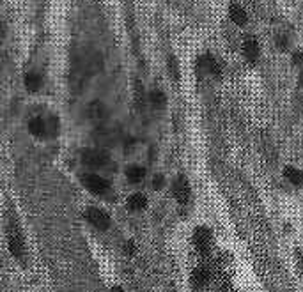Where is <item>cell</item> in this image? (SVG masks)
<instances>
[{
	"label": "cell",
	"mask_w": 303,
	"mask_h": 292,
	"mask_svg": "<svg viewBox=\"0 0 303 292\" xmlns=\"http://www.w3.org/2000/svg\"><path fill=\"white\" fill-rule=\"evenodd\" d=\"M8 244H9V250H11V255L18 260H25V241H23L22 234H20L18 227L16 225H9L8 229Z\"/></svg>",
	"instance_id": "obj_1"
},
{
	"label": "cell",
	"mask_w": 303,
	"mask_h": 292,
	"mask_svg": "<svg viewBox=\"0 0 303 292\" xmlns=\"http://www.w3.org/2000/svg\"><path fill=\"white\" fill-rule=\"evenodd\" d=\"M213 232L208 227H197L193 232V244L200 255H208L213 250Z\"/></svg>",
	"instance_id": "obj_2"
},
{
	"label": "cell",
	"mask_w": 303,
	"mask_h": 292,
	"mask_svg": "<svg viewBox=\"0 0 303 292\" xmlns=\"http://www.w3.org/2000/svg\"><path fill=\"white\" fill-rule=\"evenodd\" d=\"M241 53L248 64H255L261 57V45L254 36H247L241 43Z\"/></svg>",
	"instance_id": "obj_3"
},
{
	"label": "cell",
	"mask_w": 303,
	"mask_h": 292,
	"mask_svg": "<svg viewBox=\"0 0 303 292\" xmlns=\"http://www.w3.org/2000/svg\"><path fill=\"white\" fill-rule=\"evenodd\" d=\"M82 160L90 169H103V167H107V163H109V154L99 149H87L85 153L82 154Z\"/></svg>",
	"instance_id": "obj_4"
},
{
	"label": "cell",
	"mask_w": 303,
	"mask_h": 292,
	"mask_svg": "<svg viewBox=\"0 0 303 292\" xmlns=\"http://www.w3.org/2000/svg\"><path fill=\"white\" fill-rule=\"evenodd\" d=\"M85 218L92 227L99 230H107L110 227V216L109 213H105L103 209H97V207H89L85 213Z\"/></svg>",
	"instance_id": "obj_5"
},
{
	"label": "cell",
	"mask_w": 303,
	"mask_h": 292,
	"mask_svg": "<svg viewBox=\"0 0 303 292\" xmlns=\"http://www.w3.org/2000/svg\"><path fill=\"white\" fill-rule=\"evenodd\" d=\"M172 193H174V199L179 204H188V200H190L191 197V188L186 177L183 176L176 177V181H174L172 184Z\"/></svg>",
	"instance_id": "obj_6"
},
{
	"label": "cell",
	"mask_w": 303,
	"mask_h": 292,
	"mask_svg": "<svg viewBox=\"0 0 303 292\" xmlns=\"http://www.w3.org/2000/svg\"><path fill=\"white\" fill-rule=\"evenodd\" d=\"M83 184H85L87 190H90L96 195H105V193H109V190H110L109 181L96 176V174H87V176H83Z\"/></svg>",
	"instance_id": "obj_7"
},
{
	"label": "cell",
	"mask_w": 303,
	"mask_h": 292,
	"mask_svg": "<svg viewBox=\"0 0 303 292\" xmlns=\"http://www.w3.org/2000/svg\"><path fill=\"white\" fill-rule=\"evenodd\" d=\"M211 281V269L208 266H198L193 269V273H191L190 276V283L191 287L195 288V290H200V288L208 287Z\"/></svg>",
	"instance_id": "obj_8"
},
{
	"label": "cell",
	"mask_w": 303,
	"mask_h": 292,
	"mask_svg": "<svg viewBox=\"0 0 303 292\" xmlns=\"http://www.w3.org/2000/svg\"><path fill=\"white\" fill-rule=\"evenodd\" d=\"M198 66L200 69H204V73H208L213 78H222V66L217 59H215L211 53H204V55L198 59Z\"/></svg>",
	"instance_id": "obj_9"
},
{
	"label": "cell",
	"mask_w": 303,
	"mask_h": 292,
	"mask_svg": "<svg viewBox=\"0 0 303 292\" xmlns=\"http://www.w3.org/2000/svg\"><path fill=\"white\" fill-rule=\"evenodd\" d=\"M227 13H229V20H231L234 25L245 27L248 23V13H247V9L240 4V2H231V4H229Z\"/></svg>",
	"instance_id": "obj_10"
},
{
	"label": "cell",
	"mask_w": 303,
	"mask_h": 292,
	"mask_svg": "<svg viewBox=\"0 0 303 292\" xmlns=\"http://www.w3.org/2000/svg\"><path fill=\"white\" fill-rule=\"evenodd\" d=\"M284 177L287 179V183H291L292 186H303V172L299 169L292 165H287L284 169Z\"/></svg>",
	"instance_id": "obj_11"
},
{
	"label": "cell",
	"mask_w": 303,
	"mask_h": 292,
	"mask_svg": "<svg viewBox=\"0 0 303 292\" xmlns=\"http://www.w3.org/2000/svg\"><path fill=\"white\" fill-rule=\"evenodd\" d=\"M29 131L34 136H45L48 133V124L41 119V117H34L29 122Z\"/></svg>",
	"instance_id": "obj_12"
},
{
	"label": "cell",
	"mask_w": 303,
	"mask_h": 292,
	"mask_svg": "<svg viewBox=\"0 0 303 292\" xmlns=\"http://www.w3.org/2000/svg\"><path fill=\"white\" fill-rule=\"evenodd\" d=\"M128 207L131 211H144L147 207V197L142 193H135L128 199Z\"/></svg>",
	"instance_id": "obj_13"
},
{
	"label": "cell",
	"mask_w": 303,
	"mask_h": 292,
	"mask_svg": "<svg viewBox=\"0 0 303 292\" xmlns=\"http://www.w3.org/2000/svg\"><path fill=\"white\" fill-rule=\"evenodd\" d=\"M89 115H90V119H94V120H97V122H101L103 119H107V108L101 103H90V106H89Z\"/></svg>",
	"instance_id": "obj_14"
},
{
	"label": "cell",
	"mask_w": 303,
	"mask_h": 292,
	"mask_svg": "<svg viewBox=\"0 0 303 292\" xmlns=\"http://www.w3.org/2000/svg\"><path fill=\"white\" fill-rule=\"evenodd\" d=\"M149 101L154 108L161 110V108H165V105H167V96H165L163 90H153V92L149 94Z\"/></svg>",
	"instance_id": "obj_15"
},
{
	"label": "cell",
	"mask_w": 303,
	"mask_h": 292,
	"mask_svg": "<svg viewBox=\"0 0 303 292\" xmlns=\"http://www.w3.org/2000/svg\"><path fill=\"white\" fill-rule=\"evenodd\" d=\"M126 177L131 181V183H140V181L146 177V169H142V167H130V169L126 170Z\"/></svg>",
	"instance_id": "obj_16"
},
{
	"label": "cell",
	"mask_w": 303,
	"mask_h": 292,
	"mask_svg": "<svg viewBox=\"0 0 303 292\" xmlns=\"http://www.w3.org/2000/svg\"><path fill=\"white\" fill-rule=\"evenodd\" d=\"M25 87L30 92L39 90V87H41V76H39L38 73H29V75L25 76Z\"/></svg>",
	"instance_id": "obj_17"
},
{
	"label": "cell",
	"mask_w": 303,
	"mask_h": 292,
	"mask_svg": "<svg viewBox=\"0 0 303 292\" xmlns=\"http://www.w3.org/2000/svg\"><path fill=\"white\" fill-rule=\"evenodd\" d=\"M168 73L172 75V78L176 82L179 80V64H177L176 57H168Z\"/></svg>",
	"instance_id": "obj_18"
},
{
	"label": "cell",
	"mask_w": 303,
	"mask_h": 292,
	"mask_svg": "<svg viewBox=\"0 0 303 292\" xmlns=\"http://www.w3.org/2000/svg\"><path fill=\"white\" fill-rule=\"evenodd\" d=\"M153 186L156 188V190H160V188L163 186V177H161V176H156V177H154V181H153Z\"/></svg>",
	"instance_id": "obj_19"
},
{
	"label": "cell",
	"mask_w": 303,
	"mask_h": 292,
	"mask_svg": "<svg viewBox=\"0 0 303 292\" xmlns=\"http://www.w3.org/2000/svg\"><path fill=\"white\" fill-rule=\"evenodd\" d=\"M126 253H135V244L133 243L126 244Z\"/></svg>",
	"instance_id": "obj_20"
},
{
	"label": "cell",
	"mask_w": 303,
	"mask_h": 292,
	"mask_svg": "<svg viewBox=\"0 0 303 292\" xmlns=\"http://www.w3.org/2000/svg\"><path fill=\"white\" fill-rule=\"evenodd\" d=\"M110 292H124V290H123V288H121V287H114Z\"/></svg>",
	"instance_id": "obj_21"
},
{
	"label": "cell",
	"mask_w": 303,
	"mask_h": 292,
	"mask_svg": "<svg viewBox=\"0 0 303 292\" xmlns=\"http://www.w3.org/2000/svg\"><path fill=\"white\" fill-rule=\"evenodd\" d=\"M299 85L303 87V73H301V75H299Z\"/></svg>",
	"instance_id": "obj_22"
},
{
	"label": "cell",
	"mask_w": 303,
	"mask_h": 292,
	"mask_svg": "<svg viewBox=\"0 0 303 292\" xmlns=\"http://www.w3.org/2000/svg\"><path fill=\"white\" fill-rule=\"evenodd\" d=\"M0 39H2V38H0Z\"/></svg>",
	"instance_id": "obj_23"
}]
</instances>
